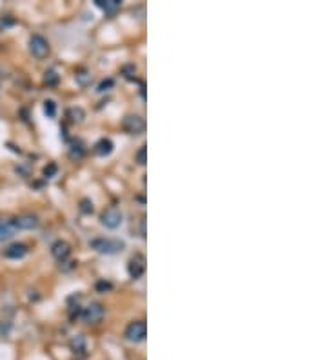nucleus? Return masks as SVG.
Segmentation results:
<instances>
[{
	"label": "nucleus",
	"instance_id": "nucleus-4",
	"mask_svg": "<svg viewBox=\"0 0 327 360\" xmlns=\"http://www.w3.org/2000/svg\"><path fill=\"white\" fill-rule=\"evenodd\" d=\"M102 224L109 227V229H117L120 224H122V211H120L117 206H111L107 208L104 213H102Z\"/></svg>",
	"mask_w": 327,
	"mask_h": 360
},
{
	"label": "nucleus",
	"instance_id": "nucleus-17",
	"mask_svg": "<svg viewBox=\"0 0 327 360\" xmlns=\"http://www.w3.org/2000/svg\"><path fill=\"white\" fill-rule=\"evenodd\" d=\"M57 171H58L57 164H49V166H45L44 168V175L47 177V179H53V177L57 175Z\"/></svg>",
	"mask_w": 327,
	"mask_h": 360
},
{
	"label": "nucleus",
	"instance_id": "nucleus-3",
	"mask_svg": "<svg viewBox=\"0 0 327 360\" xmlns=\"http://www.w3.org/2000/svg\"><path fill=\"white\" fill-rule=\"evenodd\" d=\"M146 333H147L146 322L135 320L127 326V329H125V337H127V340H131V342H142V340L146 338Z\"/></svg>",
	"mask_w": 327,
	"mask_h": 360
},
{
	"label": "nucleus",
	"instance_id": "nucleus-24",
	"mask_svg": "<svg viewBox=\"0 0 327 360\" xmlns=\"http://www.w3.org/2000/svg\"><path fill=\"white\" fill-rule=\"evenodd\" d=\"M111 284H109V282H98V284H96V289H98V291H104V289H111Z\"/></svg>",
	"mask_w": 327,
	"mask_h": 360
},
{
	"label": "nucleus",
	"instance_id": "nucleus-15",
	"mask_svg": "<svg viewBox=\"0 0 327 360\" xmlns=\"http://www.w3.org/2000/svg\"><path fill=\"white\" fill-rule=\"evenodd\" d=\"M68 115H69L71 120H75V122H80V120H84V117H85L84 109H80V107H73V109H69Z\"/></svg>",
	"mask_w": 327,
	"mask_h": 360
},
{
	"label": "nucleus",
	"instance_id": "nucleus-6",
	"mask_svg": "<svg viewBox=\"0 0 327 360\" xmlns=\"http://www.w3.org/2000/svg\"><path fill=\"white\" fill-rule=\"evenodd\" d=\"M82 316L87 324H96V322L102 320L104 316V306L98 304V302H91L84 311H82Z\"/></svg>",
	"mask_w": 327,
	"mask_h": 360
},
{
	"label": "nucleus",
	"instance_id": "nucleus-1",
	"mask_svg": "<svg viewBox=\"0 0 327 360\" xmlns=\"http://www.w3.org/2000/svg\"><path fill=\"white\" fill-rule=\"evenodd\" d=\"M91 248L98 251V253L104 255H115L124 249V242L120 240H115V238H95L91 242Z\"/></svg>",
	"mask_w": 327,
	"mask_h": 360
},
{
	"label": "nucleus",
	"instance_id": "nucleus-14",
	"mask_svg": "<svg viewBox=\"0 0 327 360\" xmlns=\"http://www.w3.org/2000/svg\"><path fill=\"white\" fill-rule=\"evenodd\" d=\"M44 113L47 115V118H55L57 115V104L53 100H45L44 102Z\"/></svg>",
	"mask_w": 327,
	"mask_h": 360
},
{
	"label": "nucleus",
	"instance_id": "nucleus-7",
	"mask_svg": "<svg viewBox=\"0 0 327 360\" xmlns=\"http://www.w3.org/2000/svg\"><path fill=\"white\" fill-rule=\"evenodd\" d=\"M127 273L131 278H140L146 273V259L142 255H135L127 264Z\"/></svg>",
	"mask_w": 327,
	"mask_h": 360
},
{
	"label": "nucleus",
	"instance_id": "nucleus-2",
	"mask_svg": "<svg viewBox=\"0 0 327 360\" xmlns=\"http://www.w3.org/2000/svg\"><path fill=\"white\" fill-rule=\"evenodd\" d=\"M29 49H31L33 56H37V58H45V56L49 55V44L40 35H33L31 37V40H29Z\"/></svg>",
	"mask_w": 327,
	"mask_h": 360
},
{
	"label": "nucleus",
	"instance_id": "nucleus-8",
	"mask_svg": "<svg viewBox=\"0 0 327 360\" xmlns=\"http://www.w3.org/2000/svg\"><path fill=\"white\" fill-rule=\"evenodd\" d=\"M26 255H28V246H26V244H18V242L11 244V246L4 251V257H6V259H13V260L22 259Z\"/></svg>",
	"mask_w": 327,
	"mask_h": 360
},
{
	"label": "nucleus",
	"instance_id": "nucleus-5",
	"mask_svg": "<svg viewBox=\"0 0 327 360\" xmlns=\"http://www.w3.org/2000/svg\"><path fill=\"white\" fill-rule=\"evenodd\" d=\"M124 130L127 133H131V135H140L146 130V120L142 117H138V115H129L124 120Z\"/></svg>",
	"mask_w": 327,
	"mask_h": 360
},
{
	"label": "nucleus",
	"instance_id": "nucleus-12",
	"mask_svg": "<svg viewBox=\"0 0 327 360\" xmlns=\"http://www.w3.org/2000/svg\"><path fill=\"white\" fill-rule=\"evenodd\" d=\"M95 4L98 7H100L102 11H106V13H113V11H117L120 7V0H95Z\"/></svg>",
	"mask_w": 327,
	"mask_h": 360
},
{
	"label": "nucleus",
	"instance_id": "nucleus-10",
	"mask_svg": "<svg viewBox=\"0 0 327 360\" xmlns=\"http://www.w3.org/2000/svg\"><path fill=\"white\" fill-rule=\"evenodd\" d=\"M51 253L53 257L58 260H66L71 253V249H69V244L68 242H62V240H58V242L53 244V248H51Z\"/></svg>",
	"mask_w": 327,
	"mask_h": 360
},
{
	"label": "nucleus",
	"instance_id": "nucleus-23",
	"mask_svg": "<svg viewBox=\"0 0 327 360\" xmlns=\"http://www.w3.org/2000/svg\"><path fill=\"white\" fill-rule=\"evenodd\" d=\"M113 84H115V82H113V80H111V79L104 80V82H102V84L98 86V91H107V90H109V88H113Z\"/></svg>",
	"mask_w": 327,
	"mask_h": 360
},
{
	"label": "nucleus",
	"instance_id": "nucleus-13",
	"mask_svg": "<svg viewBox=\"0 0 327 360\" xmlns=\"http://www.w3.org/2000/svg\"><path fill=\"white\" fill-rule=\"evenodd\" d=\"M15 231L17 229H15V225H13V220H0V240L9 238Z\"/></svg>",
	"mask_w": 327,
	"mask_h": 360
},
{
	"label": "nucleus",
	"instance_id": "nucleus-22",
	"mask_svg": "<svg viewBox=\"0 0 327 360\" xmlns=\"http://www.w3.org/2000/svg\"><path fill=\"white\" fill-rule=\"evenodd\" d=\"M71 348L75 349V353H77V349H84V338H82V337H77L73 340V342H71Z\"/></svg>",
	"mask_w": 327,
	"mask_h": 360
},
{
	"label": "nucleus",
	"instance_id": "nucleus-19",
	"mask_svg": "<svg viewBox=\"0 0 327 360\" xmlns=\"http://www.w3.org/2000/svg\"><path fill=\"white\" fill-rule=\"evenodd\" d=\"M84 155V147H82V144L80 142H77V144H73V149H71V157H77V158H80Z\"/></svg>",
	"mask_w": 327,
	"mask_h": 360
},
{
	"label": "nucleus",
	"instance_id": "nucleus-11",
	"mask_svg": "<svg viewBox=\"0 0 327 360\" xmlns=\"http://www.w3.org/2000/svg\"><path fill=\"white\" fill-rule=\"evenodd\" d=\"M95 153L96 155H100V157L111 155V153H113V142L109 140V138H102V140H98L95 146Z\"/></svg>",
	"mask_w": 327,
	"mask_h": 360
},
{
	"label": "nucleus",
	"instance_id": "nucleus-20",
	"mask_svg": "<svg viewBox=\"0 0 327 360\" xmlns=\"http://www.w3.org/2000/svg\"><path fill=\"white\" fill-rule=\"evenodd\" d=\"M57 80H58V77H57V73H55L53 69L45 71V82H47V84H57Z\"/></svg>",
	"mask_w": 327,
	"mask_h": 360
},
{
	"label": "nucleus",
	"instance_id": "nucleus-16",
	"mask_svg": "<svg viewBox=\"0 0 327 360\" xmlns=\"http://www.w3.org/2000/svg\"><path fill=\"white\" fill-rule=\"evenodd\" d=\"M80 211H82V213H93V202H91L89 198H84V200L80 202Z\"/></svg>",
	"mask_w": 327,
	"mask_h": 360
},
{
	"label": "nucleus",
	"instance_id": "nucleus-9",
	"mask_svg": "<svg viewBox=\"0 0 327 360\" xmlns=\"http://www.w3.org/2000/svg\"><path fill=\"white\" fill-rule=\"evenodd\" d=\"M13 225H15V229H35L39 225V220H37V217L26 215V217L13 219Z\"/></svg>",
	"mask_w": 327,
	"mask_h": 360
},
{
	"label": "nucleus",
	"instance_id": "nucleus-21",
	"mask_svg": "<svg viewBox=\"0 0 327 360\" xmlns=\"http://www.w3.org/2000/svg\"><path fill=\"white\" fill-rule=\"evenodd\" d=\"M146 153H147L146 146H142L140 151L136 153V162L140 164V166H144V164H146Z\"/></svg>",
	"mask_w": 327,
	"mask_h": 360
},
{
	"label": "nucleus",
	"instance_id": "nucleus-18",
	"mask_svg": "<svg viewBox=\"0 0 327 360\" xmlns=\"http://www.w3.org/2000/svg\"><path fill=\"white\" fill-rule=\"evenodd\" d=\"M89 80H91V75L87 73V71H80V73H77V82H79V84L85 86Z\"/></svg>",
	"mask_w": 327,
	"mask_h": 360
}]
</instances>
